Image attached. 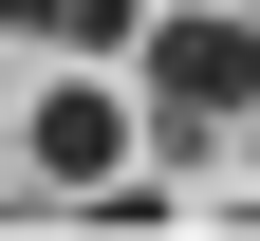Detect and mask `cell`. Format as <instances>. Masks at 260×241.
<instances>
[{
	"label": "cell",
	"mask_w": 260,
	"mask_h": 241,
	"mask_svg": "<svg viewBox=\"0 0 260 241\" xmlns=\"http://www.w3.org/2000/svg\"><path fill=\"white\" fill-rule=\"evenodd\" d=\"M130 75H149V130H168V149H223V130L260 112V19L242 0H149Z\"/></svg>",
	"instance_id": "cell-1"
},
{
	"label": "cell",
	"mask_w": 260,
	"mask_h": 241,
	"mask_svg": "<svg viewBox=\"0 0 260 241\" xmlns=\"http://www.w3.org/2000/svg\"><path fill=\"white\" fill-rule=\"evenodd\" d=\"M38 38H75V56H130V38H149V0H38Z\"/></svg>",
	"instance_id": "cell-3"
},
{
	"label": "cell",
	"mask_w": 260,
	"mask_h": 241,
	"mask_svg": "<svg viewBox=\"0 0 260 241\" xmlns=\"http://www.w3.org/2000/svg\"><path fill=\"white\" fill-rule=\"evenodd\" d=\"M0 19H38V0H0Z\"/></svg>",
	"instance_id": "cell-4"
},
{
	"label": "cell",
	"mask_w": 260,
	"mask_h": 241,
	"mask_svg": "<svg viewBox=\"0 0 260 241\" xmlns=\"http://www.w3.org/2000/svg\"><path fill=\"white\" fill-rule=\"evenodd\" d=\"M38 167H56V186H112V167H130V112H112V93H56V112H38Z\"/></svg>",
	"instance_id": "cell-2"
}]
</instances>
